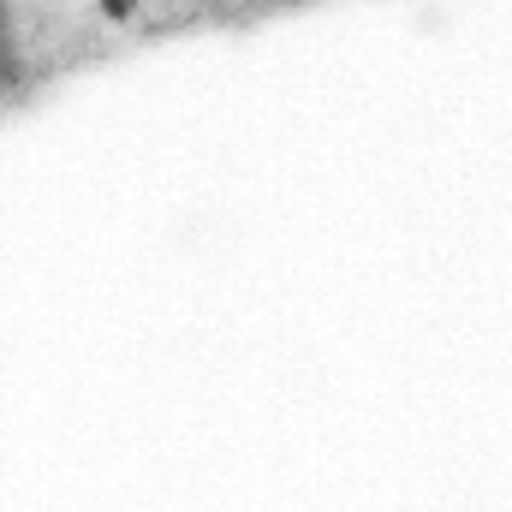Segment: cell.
Wrapping results in <instances>:
<instances>
[{
    "instance_id": "6da1fadb",
    "label": "cell",
    "mask_w": 512,
    "mask_h": 512,
    "mask_svg": "<svg viewBox=\"0 0 512 512\" xmlns=\"http://www.w3.org/2000/svg\"><path fill=\"white\" fill-rule=\"evenodd\" d=\"M18 84H24V54L0 48V90H18Z\"/></svg>"
},
{
    "instance_id": "7a4b0ae2",
    "label": "cell",
    "mask_w": 512,
    "mask_h": 512,
    "mask_svg": "<svg viewBox=\"0 0 512 512\" xmlns=\"http://www.w3.org/2000/svg\"><path fill=\"white\" fill-rule=\"evenodd\" d=\"M102 12H108L114 24H126L131 12H137V0H102Z\"/></svg>"
},
{
    "instance_id": "3957f363",
    "label": "cell",
    "mask_w": 512,
    "mask_h": 512,
    "mask_svg": "<svg viewBox=\"0 0 512 512\" xmlns=\"http://www.w3.org/2000/svg\"><path fill=\"white\" fill-rule=\"evenodd\" d=\"M0 48H12V0H0Z\"/></svg>"
},
{
    "instance_id": "277c9868",
    "label": "cell",
    "mask_w": 512,
    "mask_h": 512,
    "mask_svg": "<svg viewBox=\"0 0 512 512\" xmlns=\"http://www.w3.org/2000/svg\"><path fill=\"white\" fill-rule=\"evenodd\" d=\"M286 6H298V0H286Z\"/></svg>"
}]
</instances>
